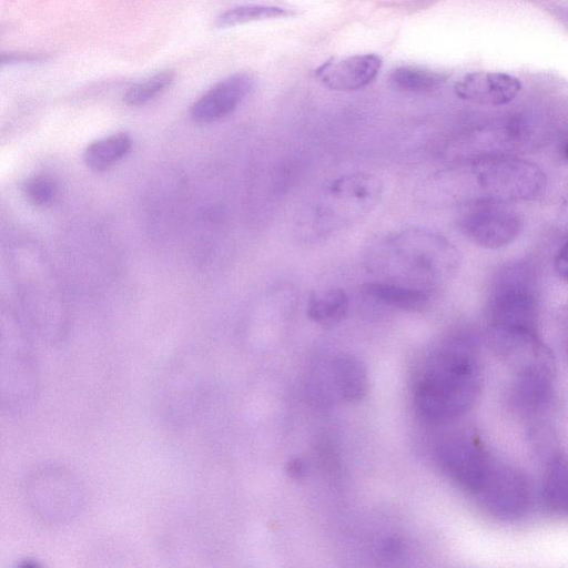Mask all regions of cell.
Here are the masks:
<instances>
[{
	"label": "cell",
	"instance_id": "1",
	"mask_svg": "<svg viewBox=\"0 0 568 568\" xmlns=\"http://www.w3.org/2000/svg\"><path fill=\"white\" fill-rule=\"evenodd\" d=\"M481 383V362L474 342L449 337L422 364L414 385L416 409L430 422L453 420L474 405Z\"/></svg>",
	"mask_w": 568,
	"mask_h": 568
},
{
	"label": "cell",
	"instance_id": "2",
	"mask_svg": "<svg viewBox=\"0 0 568 568\" xmlns=\"http://www.w3.org/2000/svg\"><path fill=\"white\" fill-rule=\"evenodd\" d=\"M449 250L436 235L410 229L382 244L377 270L393 282L429 292L447 267Z\"/></svg>",
	"mask_w": 568,
	"mask_h": 568
},
{
	"label": "cell",
	"instance_id": "3",
	"mask_svg": "<svg viewBox=\"0 0 568 568\" xmlns=\"http://www.w3.org/2000/svg\"><path fill=\"white\" fill-rule=\"evenodd\" d=\"M22 491L32 514L51 525L72 521L85 505V490L80 478L57 463L41 464L30 470Z\"/></svg>",
	"mask_w": 568,
	"mask_h": 568
},
{
	"label": "cell",
	"instance_id": "4",
	"mask_svg": "<svg viewBox=\"0 0 568 568\" xmlns=\"http://www.w3.org/2000/svg\"><path fill=\"white\" fill-rule=\"evenodd\" d=\"M40 372L34 353L24 336L3 329L0 354V402L2 410L21 415L38 399Z\"/></svg>",
	"mask_w": 568,
	"mask_h": 568
},
{
	"label": "cell",
	"instance_id": "5",
	"mask_svg": "<svg viewBox=\"0 0 568 568\" xmlns=\"http://www.w3.org/2000/svg\"><path fill=\"white\" fill-rule=\"evenodd\" d=\"M537 304L526 276L507 273L496 287L489 307L494 346L500 348L515 341L536 335Z\"/></svg>",
	"mask_w": 568,
	"mask_h": 568
},
{
	"label": "cell",
	"instance_id": "6",
	"mask_svg": "<svg viewBox=\"0 0 568 568\" xmlns=\"http://www.w3.org/2000/svg\"><path fill=\"white\" fill-rule=\"evenodd\" d=\"M506 359L514 364L509 397L524 414H535L549 400L555 382V361L550 351L532 338L511 352Z\"/></svg>",
	"mask_w": 568,
	"mask_h": 568
},
{
	"label": "cell",
	"instance_id": "7",
	"mask_svg": "<svg viewBox=\"0 0 568 568\" xmlns=\"http://www.w3.org/2000/svg\"><path fill=\"white\" fill-rule=\"evenodd\" d=\"M382 194V182L367 173H352L333 180L317 206L321 229L343 226L369 212Z\"/></svg>",
	"mask_w": 568,
	"mask_h": 568
},
{
	"label": "cell",
	"instance_id": "8",
	"mask_svg": "<svg viewBox=\"0 0 568 568\" xmlns=\"http://www.w3.org/2000/svg\"><path fill=\"white\" fill-rule=\"evenodd\" d=\"M436 456L447 477L474 498L497 462L480 438L467 430L444 438L437 446Z\"/></svg>",
	"mask_w": 568,
	"mask_h": 568
},
{
	"label": "cell",
	"instance_id": "9",
	"mask_svg": "<svg viewBox=\"0 0 568 568\" xmlns=\"http://www.w3.org/2000/svg\"><path fill=\"white\" fill-rule=\"evenodd\" d=\"M479 187L488 197L504 202L530 201L539 196L547 183L537 164L516 158L483 161L475 166Z\"/></svg>",
	"mask_w": 568,
	"mask_h": 568
},
{
	"label": "cell",
	"instance_id": "10",
	"mask_svg": "<svg viewBox=\"0 0 568 568\" xmlns=\"http://www.w3.org/2000/svg\"><path fill=\"white\" fill-rule=\"evenodd\" d=\"M459 226L476 245L499 248L519 234L521 219L508 202L488 197L466 205L459 216Z\"/></svg>",
	"mask_w": 568,
	"mask_h": 568
},
{
	"label": "cell",
	"instance_id": "11",
	"mask_svg": "<svg viewBox=\"0 0 568 568\" xmlns=\"http://www.w3.org/2000/svg\"><path fill=\"white\" fill-rule=\"evenodd\" d=\"M530 486L516 467L497 459L475 499L490 516L505 521L523 517L530 506Z\"/></svg>",
	"mask_w": 568,
	"mask_h": 568
},
{
	"label": "cell",
	"instance_id": "12",
	"mask_svg": "<svg viewBox=\"0 0 568 568\" xmlns=\"http://www.w3.org/2000/svg\"><path fill=\"white\" fill-rule=\"evenodd\" d=\"M254 87L255 80L248 73H235L221 80L193 103L190 110L192 120L210 123L229 115Z\"/></svg>",
	"mask_w": 568,
	"mask_h": 568
},
{
	"label": "cell",
	"instance_id": "13",
	"mask_svg": "<svg viewBox=\"0 0 568 568\" xmlns=\"http://www.w3.org/2000/svg\"><path fill=\"white\" fill-rule=\"evenodd\" d=\"M520 90L521 83L516 77L490 71L468 73L454 85L458 98L493 106L510 103L518 97Z\"/></svg>",
	"mask_w": 568,
	"mask_h": 568
},
{
	"label": "cell",
	"instance_id": "14",
	"mask_svg": "<svg viewBox=\"0 0 568 568\" xmlns=\"http://www.w3.org/2000/svg\"><path fill=\"white\" fill-rule=\"evenodd\" d=\"M382 59L377 54H356L328 60L320 65L316 78L331 90L354 91L369 84L378 74Z\"/></svg>",
	"mask_w": 568,
	"mask_h": 568
},
{
	"label": "cell",
	"instance_id": "15",
	"mask_svg": "<svg viewBox=\"0 0 568 568\" xmlns=\"http://www.w3.org/2000/svg\"><path fill=\"white\" fill-rule=\"evenodd\" d=\"M185 364L173 369L163 389L164 410L172 422H184L192 416L202 390L200 373Z\"/></svg>",
	"mask_w": 568,
	"mask_h": 568
},
{
	"label": "cell",
	"instance_id": "16",
	"mask_svg": "<svg viewBox=\"0 0 568 568\" xmlns=\"http://www.w3.org/2000/svg\"><path fill=\"white\" fill-rule=\"evenodd\" d=\"M333 382L339 396L347 402L361 400L368 388L364 365L354 356L341 355L332 364Z\"/></svg>",
	"mask_w": 568,
	"mask_h": 568
},
{
	"label": "cell",
	"instance_id": "17",
	"mask_svg": "<svg viewBox=\"0 0 568 568\" xmlns=\"http://www.w3.org/2000/svg\"><path fill=\"white\" fill-rule=\"evenodd\" d=\"M541 496L549 509L568 514V459L562 455L548 457L541 480Z\"/></svg>",
	"mask_w": 568,
	"mask_h": 568
},
{
	"label": "cell",
	"instance_id": "18",
	"mask_svg": "<svg viewBox=\"0 0 568 568\" xmlns=\"http://www.w3.org/2000/svg\"><path fill=\"white\" fill-rule=\"evenodd\" d=\"M365 292L384 305L404 311H420L430 297L429 292L388 281L369 283Z\"/></svg>",
	"mask_w": 568,
	"mask_h": 568
},
{
	"label": "cell",
	"instance_id": "19",
	"mask_svg": "<svg viewBox=\"0 0 568 568\" xmlns=\"http://www.w3.org/2000/svg\"><path fill=\"white\" fill-rule=\"evenodd\" d=\"M348 307V296L342 288H326L312 293L307 314L313 322L322 326H333L344 320Z\"/></svg>",
	"mask_w": 568,
	"mask_h": 568
},
{
	"label": "cell",
	"instance_id": "20",
	"mask_svg": "<svg viewBox=\"0 0 568 568\" xmlns=\"http://www.w3.org/2000/svg\"><path fill=\"white\" fill-rule=\"evenodd\" d=\"M130 149V136L124 132H119L89 144L83 158L90 169L102 171L121 160Z\"/></svg>",
	"mask_w": 568,
	"mask_h": 568
},
{
	"label": "cell",
	"instance_id": "21",
	"mask_svg": "<svg viewBox=\"0 0 568 568\" xmlns=\"http://www.w3.org/2000/svg\"><path fill=\"white\" fill-rule=\"evenodd\" d=\"M445 81V77L436 71L418 67H399L389 77L392 87L410 93L432 91Z\"/></svg>",
	"mask_w": 568,
	"mask_h": 568
},
{
	"label": "cell",
	"instance_id": "22",
	"mask_svg": "<svg viewBox=\"0 0 568 568\" xmlns=\"http://www.w3.org/2000/svg\"><path fill=\"white\" fill-rule=\"evenodd\" d=\"M175 73L164 70L144 81L130 87L123 95V102L130 106H140L165 91L174 81Z\"/></svg>",
	"mask_w": 568,
	"mask_h": 568
},
{
	"label": "cell",
	"instance_id": "23",
	"mask_svg": "<svg viewBox=\"0 0 568 568\" xmlns=\"http://www.w3.org/2000/svg\"><path fill=\"white\" fill-rule=\"evenodd\" d=\"M290 14V11L278 7L257 4L240 6L220 14L216 19V24L220 28H225L252 21L282 18Z\"/></svg>",
	"mask_w": 568,
	"mask_h": 568
},
{
	"label": "cell",
	"instance_id": "24",
	"mask_svg": "<svg viewBox=\"0 0 568 568\" xmlns=\"http://www.w3.org/2000/svg\"><path fill=\"white\" fill-rule=\"evenodd\" d=\"M24 193L34 205H45L54 199L55 186L50 179L36 176L26 182Z\"/></svg>",
	"mask_w": 568,
	"mask_h": 568
},
{
	"label": "cell",
	"instance_id": "25",
	"mask_svg": "<svg viewBox=\"0 0 568 568\" xmlns=\"http://www.w3.org/2000/svg\"><path fill=\"white\" fill-rule=\"evenodd\" d=\"M555 268L557 274L568 282V242H566L558 251L555 258Z\"/></svg>",
	"mask_w": 568,
	"mask_h": 568
},
{
	"label": "cell",
	"instance_id": "26",
	"mask_svg": "<svg viewBox=\"0 0 568 568\" xmlns=\"http://www.w3.org/2000/svg\"><path fill=\"white\" fill-rule=\"evenodd\" d=\"M305 465L302 460L295 459L288 463L287 471L292 477L300 478L305 474Z\"/></svg>",
	"mask_w": 568,
	"mask_h": 568
},
{
	"label": "cell",
	"instance_id": "27",
	"mask_svg": "<svg viewBox=\"0 0 568 568\" xmlns=\"http://www.w3.org/2000/svg\"><path fill=\"white\" fill-rule=\"evenodd\" d=\"M560 155L568 163V136L560 145Z\"/></svg>",
	"mask_w": 568,
	"mask_h": 568
},
{
	"label": "cell",
	"instance_id": "28",
	"mask_svg": "<svg viewBox=\"0 0 568 568\" xmlns=\"http://www.w3.org/2000/svg\"><path fill=\"white\" fill-rule=\"evenodd\" d=\"M562 201H564L565 204L568 205V183H567V185L565 187V191L562 193Z\"/></svg>",
	"mask_w": 568,
	"mask_h": 568
},
{
	"label": "cell",
	"instance_id": "29",
	"mask_svg": "<svg viewBox=\"0 0 568 568\" xmlns=\"http://www.w3.org/2000/svg\"><path fill=\"white\" fill-rule=\"evenodd\" d=\"M565 355H566V362H567V365H568V336H567V341H566Z\"/></svg>",
	"mask_w": 568,
	"mask_h": 568
}]
</instances>
